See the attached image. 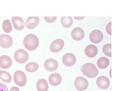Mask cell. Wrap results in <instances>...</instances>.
<instances>
[{"label":"cell","mask_w":132,"mask_h":91,"mask_svg":"<svg viewBox=\"0 0 132 91\" xmlns=\"http://www.w3.org/2000/svg\"><path fill=\"white\" fill-rule=\"evenodd\" d=\"M39 39L35 34H27L24 38L23 45L27 50H35L39 46Z\"/></svg>","instance_id":"obj_1"},{"label":"cell","mask_w":132,"mask_h":91,"mask_svg":"<svg viewBox=\"0 0 132 91\" xmlns=\"http://www.w3.org/2000/svg\"><path fill=\"white\" fill-rule=\"evenodd\" d=\"M81 70L82 73L89 78H95L98 74V69L94 64L90 63L82 65Z\"/></svg>","instance_id":"obj_2"},{"label":"cell","mask_w":132,"mask_h":91,"mask_svg":"<svg viewBox=\"0 0 132 91\" xmlns=\"http://www.w3.org/2000/svg\"><path fill=\"white\" fill-rule=\"evenodd\" d=\"M14 81L20 87H24L27 83V77L23 71H16L14 73Z\"/></svg>","instance_id":"obj_3"},{"label":"cell","mask_w":132,"mask_h":91,"mask_svg":"<svg viewBox=\"0 0 132 91\" xmlns=\"http://www.w3.org/2000/svg\"><path fill=\"white\" fill-rule=\"evenodd\" d=\"M14 56L15 61L20 64L26 63L29 59V54L23 49H18L16 50Z\"/></svg>","instance_id":"obj_4"},{"label":"cell","mask_w":132,"mask_h":91,"mask_svg":"<svg viewBox=\"0 0 132 91\" xmlns=\"http://www.w3.org/2000/svg\"><path fill=\"white\" fill-rule=\"evenodd\" d=\"M74 85L76 89L79 91L86 90L88 88V81L86 79L82 76H79L76 78L74 81Z\"/></svg>","instance_id":"obj_5"},{"label":"cell","mask_w":132,"mask_h":91,"mask_svg":"<svg viewBox=\"0 0 132 91\" xmlns=\"http://www.w3.org/2000/svg\"><path fill=\"white\" fill-rule=\"evenodd\" d=\"M64 42L62 39L54 40L50 46V49L53 52H58L64 48Z\"/></svg>","instance_id":"obj_6"},{"label":"cell","mask_w":132,"mask_h":91,"mask_svg":"<svg viewBox=\"0 0 132 91\" xmlns=\"http://www.w3.org/2000/svg\"><path fill=\"white\" fill-rule=\"evenodd\" d=\"M104 35L100 30H94L90 32L89 39L93 43H99L103 40Z\"/></svg>","instance_id":"obj_7"},{"label":"cell","mask_w":132,"mask_h":91,"mask_svg":"<svg viewBox=\"0 0 132 91\" xmlns=\"http://www.w3.org/2000/svg\"><path fill=\"white\" fill-rule=\"evenodd\" d=\"M62 62L67 67H72L75 64L76 57L72 53H66L63 57Z\"/></svg>","instance_id":"obj_8"},{"label":"cell","mask_w":132,"mask_h":91,"mask_svg":"<svg viewBox=\"0 0 132 91\" xmlns=\"http://www.w3.org/2000/svg\"><path fill=\"white\" fill-rule=\"evenodd\" d=\"M13 43L12 38L9 35L2 34L0 35V46L2 48H8L12 46Z\"/></svg>","instance_id":"obj_9"},{"label":"cell","mask_w":132,"mask_h":91,"mask_svg":"<svg viewBox=\"0 0 132 91\" xmlns=\"http://www.w3.org/2000/svg\"><path fill=\"white\" fill-rule=\"evenodd\" d=\"M58 63L54 59H48L44 63V67L45 70L49 72L56 71L58 68Z\"/></svg>","instance_id":"obj_10"},{"label":"cell","mask_w":132,"mask_h":91,"mask_svg":"<svg viewBox=\"0 0 132 91\" xmlns=\"http://www.w3.org/2000/svg\"><path fill=\"white\" fill-rule=\"evenodd\" d=\"M96 84L100 89H106L110 87L111 82H110L109 79L108 78H106V76H101L97 79Z\"/></svg>","instance_id":"obj_11"},{"label":"cell","mask_w":132,"mask_h":91,"mask_svg":"<svg viewBox=\"0 0 132 91\" xmlns=\"http://www.w3.org/2000/svg\"><path fill=\"white\" fill-rule=\"evenodd\" d=\"M84 31L81 27H75L71 32V37H72V39L77 41L82 40L84 38Z\"/></svg>","instance_id":"obj_12"},{"label":"cell","mask_w":132,"mask_h":91,"mask_svg":"<svg viewBox=\"0 0 132 91\" xmlns=\"http://www.w3.org/2000/svg\"><path fill=\"white\" fill-rule=\"evenodd\" d=\"M12 22L14 28L15 30L21 31L24 29L25 23L22 18L19 16H13L12 18Z\"/></svg>","instance_id":"obj_13"},{"label":"cell","mask_w":132,"mask_h":91,"mask_svg":"<svg viewBox=\"0 0 132 91\" xmlns=\"http://www.w3.org/2000/svg\"><path fill=\"white\" fill-rule=\"evenodd\" d=\"M39 23V18L38 16H30L25 22L27 29H33L36 27Z\"/></svg>","instance_id":"obj_14"},{"label":"cell","mask_w":132,"mask_h":91,"mask_svg":"<svg viewBox=\"0 0 132 91\" xmlns=\"http://www.w3.org/2000/svg\"><path fill=\"white\" fill-rule=\"evenodd\" d=\"M12 65V60L7 55L0 56V68L3 69L9 68Z\"/></svg>","instance_id":"obj_15"},{"label":"cell","mask_w":132,"mask_h":91,"mask_svg":"<svg viewBox=\"0 0 132 91\" xmlns=\"http://www.w3.org/2000/svg\"><path fill=\"white\" fill-rule=\"evenodd\" d=\"M48 81L50 84L53 86H57L61 83L62 78L59 73H53L49 76Z\"/></svg>","instance_id":"obj_16"},{"label":"cell","mask_w":132,"mask_h":91,"mask_svg":"<svg viewBox=\"0 0 132 91\" xmlns=\"http://www.w3.org/2000/svg\"><path fill=\"white\" fill-rule=\"evenodd\" d=\"M84 52L86 55L89 57H94L98 53L97 47L94 45H89L85 48Z\"/></svg>","instance_id":"obj_17"},{"label":"cell","mask_w":132,"mask_h":91,"mask_svg":"<svg viewBox=\"0 0 132 91\" xmlns=\"http://www.w3.org/2000/svg\"><path fill=\"white\" fill-rule=\"evenodd\" d=\"M37 89L38 91H48V84L46 80L44 79H39L37 81Z\"/></svg>","instance_id":"obj_18"},{"label":"cell","mask_w":132,"mask_h":91,"mask_svg":"<svg viewBox=\"0 0 132 91\" xmlns=\"http://www.w3.org/2000/svg\"><path fill=\"white\" fill-rule=\"evenodd\" d=\"M109 60L105 57H100L97 62V67L100 69L106 68L109 65Z\"/></svg>","instance_id":"obj_19"},{"label":"cell","mask_w":132,"mask_h":91,"mask_svg":"<svg viewBox=\"0 0 132 91\" xmlns=\"http://www.w3.org/2000/svg\"><path fill=\"white\" fill-rule=\"evenodd\" d=\"M60 21L62 26L65 28H69L73 24V19L71 16H62Z\"/></svg>","instance_id":"obj_20"},{"label":"cell","mask_w":132,"mask_h":91,"mask_svg":"<svg viewBox=\"0 0 132 91\" xmlns=\"http://www.w3.org/2000/svg\"><path fill=\"white\" fill-rule=\"evenodd\" d=\"M0 79L5 82L10 83L12 81V76L8 72L5 71H0Z\"/></svg>","instance_id":"obj_21"},{"label":"cell","mask_w":132,"mask_h":91,"mask_svg":"<svg viewBox=\"0 0 132 91\" xmlns=\"http://www.w3.org/2000/svg\"><path fill=\"white\" fill-rule=\"evenodd\" d=\"M39 68V65L36 62H30L25 66V70L29 72H34Z\"/></svg>","instance_id":"obj_22"},{"label":"cell","mask_w":132,"mask_h":91,"mask_svg":"<svg viewBox=\"0 0 132 91\" xmlns=\"http://www.w3.org/2000/svg\"><path fill=\"white\" fill-rule=\"evenodd\" d=\"M2 29L6 33H9L12 31L13 27L12 23L9 20H5L2 23Z\"/></svg>","instance_id":"obj_23"},{"label":"cell","mask_w":132,"mask_h":91,"mask_svg":"<svg viewBox=\"0 0 132 91\" xmlns=\"http://www.w3.org/2000/svg\"><path fill=\"white\" fill-rule=\"evenodd\" d=\"M112 45L111 43H108L104 45L103 47V53L105 55L109 57L112 56Z\"/></svg>","instance_id":"obj_24"},{"label":"cell","mask_w":132,"mask_h":91,"mask_svg":"<svg viewBox=\"0 0 132 91\" xmlns=\"http://www.w3.org/2000/svg\"><path fill=\"white\" fill-rule=\"evenodd\" d=\"M45 20L48 23H53L56 20V16H45Z\"/></svg>","instance_id":"obj_25"},{"label":"cell","mask_w":132,"mask_h":91,"mask_svg":"<svg viewBox=\"0 0 132 91\" xmlns=\"http://www.w3.org/2000/svg\"><path fill=\"white\" fill-rule=\"evenodd\" d=\"M111 26H112V22H109L108 24H107V25L106 26V31L107 32V33L110 35H112V30H111Z\"/></svg>","instance_id":"obj_26"},{"label":"cell","mask_w":132,"mask_h":91,"mask_svg":"<svg viewBox=\"0 0 132 91\" xmlns=\"http://www.w3.org/2000/svg\"><path fill=\"white\" fill-rule=\"evenodd\" d=\"M0 91H9V90L6 85L0 82Z\"/></svg>","instance_id":"obj_27"},{"label":"cell","mask_w":132,"mask_h":91,"mask_svg":"<svg viewBox=\"0 0 132 91\" xmlns=\"http://www.w3.org/2000/svg\"><path fill=\"white\" fill-rule=\"evenodd\" d=\"M9 91H20V89L17 87H13Z\"/></svg>","instance_id":"obj_28"},{"label":"cell","mask_w":132,"mask_h":91,"mask_svg":"<svg viewBox=\"0 0 132 91\" xmlns=\"http://www.w3.org/2000/svg\"><path fill=\"white\" fill-rule=\"evenodd\" d=\"M85 17L84 16H80V17H77V16H75V17H74V18H75L76 20H83V19Z\"/></svg>","instance_id":"obj_29"}]
</instances>
